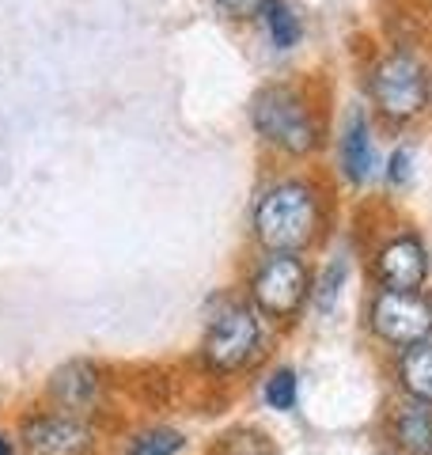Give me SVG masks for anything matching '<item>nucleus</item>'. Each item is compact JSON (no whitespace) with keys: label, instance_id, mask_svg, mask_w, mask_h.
<instances>
[{"label":"nucleus","instance_id":"nucleus-1","mask_svg":"<svg viewBox=\"0 0 432 455\" xmlns=\"http://www.w3.org/2000/svg\"><path fill=\"white\" fill-rule=\"evenodd\" d=\"M319 194L304 179L269 187L254 205V235L269 254H300L319 235Z\"/></svg>","mask_w":432,"mask_h":455},{"label":"nucleus","instance_id":"nucleus-2","mask_svg":"<svg viewBox=\"0 0 432 455\" xmlns=\"http://www.w3.org/2000/svg\"><path fill=\"white\" fill-rule=\"evenodd\" d=\"M251 122L254 130L269 140L273 148H281L288 156H308L319 148L323 130L319 118L304 95L292 84H266L262 92L251 99Z\"/></svg>","mask_w":432,"mask_h":455},{"label":"nucleus","instance_id":"nucleus-3","mask_svg":"<svg viewBox=\"0 0 432 455\" xmlns=\"http://www.w3.org/2000/svg\"><path fill=\"white\" fill-rule=\"evenodd\" d=\"M368 95L387 122L406 125L428 107V68L410 50L383 53L368 73Z\"/></svg>","mask_w":432,"mask_h":455},{"label":"nucleus","instance_id":"nucleus-4","mask_svg":"<svg viewBox=\"0 0 432 455\" xmlns=\"http://www.w3.org/2000/svg\"><path fill=\"white\" fill-rule=\"evenodd\" d=\"M20 455H99V425L95 418L65 414L53 406H35L16 421Z\"/></svg>","mask_w":432,"mask_h":455},{"label":"nucleus","instance_id":"nucleus-5","mask_svg":"<svg viewBox=\"0 0 432 455\" xmlns=\"http://www.w3.org/2000/svg\"><path fill=\"white\" fill-rule=\"evenodd\" d=\"M262 346V315L251 304H224L205 326L201 338V361L220 376L243 372Z\"/></svg>","mask_w":432,"mask_h":455},{"label":"nucleus","instance_id":"nucleus-6","mask_svg":"<svg viewBox=\"0 0 432 455\" xmlns=\"http://www.w3.org/2000/svg\"><path fill=\"white\" fill-rule=\"evenodd\" d=\"M311 292V274L300 254H266L251 274V307L266 319H292Z\"/></svg>","mask_w":432,"mask_h":455},{"label":"nucleus","instance_id":"nucleus-7","mask_svg":"<svg viewBox=\"0 0 432 455\" xmlns=\"http://www.w3.org/2000/svg\"><path fill=\"white\" fill-rule=\"evenodd\" d=\"M368 323L387 346H421L432 338V300L421 289H380L368 307Z\"/></svg>","mask_w":432,"mask_h":455},{"label":"nucleus","instance_id":"nucleus-8","mask_svg":"<svg viewBox=\"0 0 432 455\" xmlns=\"http://www.w3.org/2000/svg\"><path fill=\"white\" fill-rule=\"evenodd\" d=\"M103 372L92 361H65L61 368L50 372L46 383V406L65 410V414H80V418H95L99 403H103Z\"/></svg>","mask_w":432,"mask_h":455},{"label":"nucleus","instance_id":"nucleus-9","mask_svg":"<svg viewBox=\"0 0 432 455\" xmlns=\"http://www.w3.org/2000/svg\"><path fill=\"white\" fill-rule=\"evenodd\" d=\"M376 277L383 289H421L428 277V251L413 232H402L376 251Z\"/></svg>","mask_w":432,"mask_h":455},{"label":"nucleus","instance_id":"nucleus-10","mask_svg":"<svg viewBox=\"0 0 432 455\" xmlns=\"http://www.w3.org/2000/svg\"><path fill=\"white\" fill-rule=\"evenodd\" d=\"M338 160H341V171L349 182H364L372 171H376V145H372L368 118L360 110H349V118H345Z\"/></svg>","mask_w":432,"mask_h":455},{"label":"nucleus","instance_id":"nucleus-11","mask_svg":"<svg viewBox=\"0 0 432 455\" xmlns=\"http://www.w3.org/2000/svg\"><path fill=\"white\" fill-rule=\"evenodd\" d=\"M398 379H402V391H406L413 403L432 406V341H421V346L402 349Z\"/></svg>","mask_w":432,"mask_h":455},{"label":"nucleus","instance_id":"nucleus-12","mask_svg":"<svg viewBox=\"0 0 432 455\" xmlns=\"http://www.w3.org/2000/svg\"><path fill=\"white\" fill-rule=\"evenodd\" d=\"M395 440L410 455H428L432 451V410L421 403L402 406L395 414Z\"/></svg>","mask_w":432,"mask_h":455},{"label":"nucleus","instance_id":"nucleus-13","mask_svg":"<svg viewBox=\"0 0 432 455\" xmlns=\"http://www.w3.org/2000/svg\"><path fill=\"white\" fill-rule=\"evenodd\" d=\"M186 436L175 425H144L125 436V455H182Z\"/></svg>","mask_w":432,"mask_h":455},{"label":"nucleus","instance_id":"nucleus-14","mask_svg":"<svg viewBox=\"0 0 432 455\" xmlns=\"http://www.w3.org/2000/svg\"><path fill=\"white\" fill-rule=\"evenodd\" d=\"M262 23H266V31H269V38H273V46L277 50H292L296 42H300V16L292 8L284 4V0H266L262 4Z\"/></svg>","mask_w":432,"mask_h":455},{"label":"nucleus","instance_id":"nucleus-15","mask_svg":"<svg viewBox=\"0 0 432 455\" xmlns=\"http://www.w3.org/2000/svg\"><path fill=\"white\" fill-rule=\"evenodd\" d=\"M262 398L269 410H277V414H288V410H296V398H300V379L292 368H277V372H269L266 387H262Z\"/></svg>","mask_w":432,"mask_h":455},{"label":"nucleus","instance_id":"nucleus-16","mask_svg":"<svg viewBox=\"0 0 432 455\" xmlns=\"http://www.w3.org/2000/svg\"><path fill=\"white\" fill-rule=\"evenodd\" d=\"M216 455H273V444H269V436L258 429H232L220 436Z\"/></svg>","mask_w":432,"mask_h":455},{"label":"nucleus","instance_id":"nucleus-17","mask_svg":"<svg viewBox=\"0 0 432 455\" xmlns=\"http://www.w3.org/2000/svg\"><path fill=\"white\" fill-rule=\"evenodd\" d=\"M345 274H349V266H345V259H334L326 266V274L319 281V289H315V307L319 311H334L338 296H341V284H345Z\"/></svg>","mask_w":432,"mask_h":455},{"label":"nucleus","instance_id":"nucleus-18","mask_svg":"<svg viewBox=\"0 0 432 455\" xmlns=\"http://www.w3.org/2000/svg\"><path fill=\"white\" fill-rule=\"evenodd\" d=\"M410 179H413V148L398 145L387 156V187H406Z\"/></svg>","mask_w":432,"mask_h":455},{"label":"nucleus","instance_id":"nucleus-19","mask_svg":"<svg viewBox=\"0 0 432 455\" xmlns=\"http://www.w3.org/2000/svg\"><path fill=\"white\" fill-rule=\"evenodd\" d=\"M216 4H220L232 20H254V16H262L266 0H216Z\"/></svg>","mask_w":432,"mask_h":455},{"label":"nucleus","instance_id":"nucleus-20","mask_svg":"<svg viewBox=\"0 0 432 455\" xmlns=\"http://www.w3.org/2000/svg\"><path fill=\"white\" fill-rule=\"evenodd\" d=\"M0 455H20V448H16V436L4 433V429H0Z\"/></svg>","mask_w":432,"mask_h":455}]
</instances>
